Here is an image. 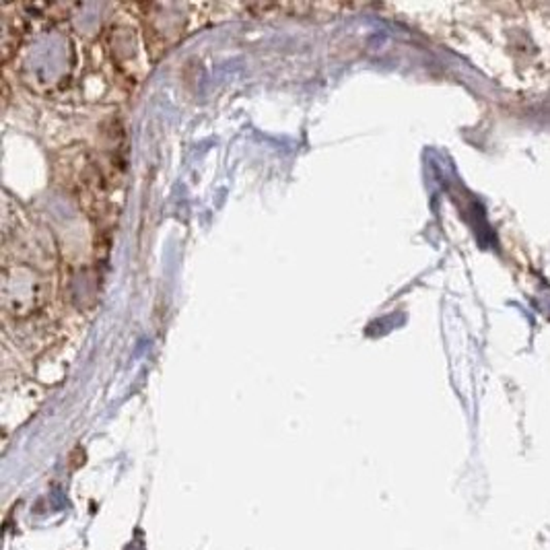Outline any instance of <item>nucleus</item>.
<instances>
[{
    "mask_svg": "<svg viewBox=\"0 0 550 550\" xmlns=\"http://www.w3.org/2000/svg\"><path fill=\"white\" fill-rule=\"evenodd\" d=\"M489 73L515 93H550V3L478 4Z\"/></svg>",
    "mask_w": 550,
    "mask_h": 550,
    "instance_id": "f257e3e1",
    "label": "nucleus"
}]
</instances>
